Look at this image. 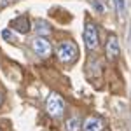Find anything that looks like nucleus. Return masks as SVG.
Instances as JSON below:
<instances>
[{
  "label": "nucleus",
  "instance_id": "f257e3e1",
  "mask_svg": "<svg viewBox=\"0 0 131 131\" xmlns=\"http://www.w3.org/2000/svg\"><path fill=\"white\" fill-rule=\"evenodd\" d=\"M56 54H58V60H60L61 63H72V61L77 58L79 49H77V46H75L73 42L65 40V42H61L60 46H58Z\"/></svg>",
  "mask_w": 131,
  "mask_h": 131
},
{
  "label": "nucleus",
  "instance_id": "f03ea898",
  "mask_svg": "<svg viewBox=\"0 0 131 131\" xmlns=\"http://www.w3.org/2000/svg\"><path fill=\"white\" fill-rule=\"evenodd\" d=\"M46 108H47V114H49L51 117L60 119L61 115H63V112H65V101L61 100L58 94H54V93H52L49 98H47Z\"/></svg>",
  "mask_w": 131,
  "mask_h": 131
},
{
  "label": "nucleus",
  "instance_id": "7ed1b4c3",
  "mask_svg": "<svg viewBox=\"0 0 131 131\" xmlns=\"http://www.w3.org/2000/svg\"><path fill=\"white\" fill-rule=\"evenodd\" d=\"M84 42L88 51H94L98 47V28L94 23H86V30H84Z\"/></svg>",
  "mask_w": 131,
  "mask_h": 131
},
{
  "label": "nucleus",
  "instance_id": "20e7f679",
  "mask_svg": "<svg viewBox=\"0 0 131 131\" xmlns=\"http://www.w3.org/2000/svg\"><path fill=\"white\" fill-rule=\"evenodd\" d=\"M31 49L35 51L39 56L42 58H46V56H49L52 47H51V44L47 39H44V37H35L33 40H31Z\"/></svg>",
  "mask_w": 131,
  "mask_h": 131
},
{
  "label": "nucleus",
  "instance_id": "39448f33",
  "mask_svg": "<svg viewBox=\"0 0 131 131\" xmlns=\"http://www.w3.org/2000/svg\"><path fill=\"white\" fill-rule=\"evenodd\" d=\"M119 52H121L119 51V40H117L115 35H110L107 39V44H105V54H107L108 60H115L119 56Z\"/></svg>",
  "mask_w": 131,
  "mask_h": 131
},
{
  "label": "nucleus",
  "instance_id": "423d86ee",
  "mask_svg": "<svg viewBox=\"0 0 131 131\" xmlns=\"http://www.w3.org/2000/svg\"><path fill=\"white\" fill-rule=\"evenodd\" d=\"M10 26H12L14 30H18L19 33H28V31H30V28H31V25H30V21H28V18H26V16H21V18L12 19Z\"/></svg>",
  "mask_w": 131,
  "mask_h": 131
},
{
  "label": "nucleus",
  "instance_id": "0eeeda50",
  "mask_svg": "<svg viewBox=\"0 0 131 131\" xmlns=\"http://www.w3.org/2000/svg\"><path fill=\"white\" fill-rule=\"evenodd\" d=\"M105 122L100 117H89L84 122V131H103Z\"/></svg>",
  "mask_w": 131,
  "mask_h": 131
},
{
  "label": "nucleus",
  "instance_id": "6e6552de",
  "mask_svg": "<svg viewBox=\"0 0 131 131\" xmlns=\"http://www.w3.org/2000/svg\"><path fill=\"white\" fill-rule=\"evenodd\" d=\"M65 129L67 131H79L81 129V119L79 117H70V119H67L65 121Z\"/></svg>",
  "mask_w": 131,
  "mask_h": 131
},
{
  "label": "nucleus",
  "instance_id": "1a4fd4ad",
  "mask_svg": "<svg viewBox=\"0 0 131 131\" xmlns=\"http://www.w3.org/2000/svg\"><path fill=\"white\" fill-rule=\"evenodd\" d=\"M35 31L39 35H47V33H51V26L46 21H37L35 23Z\"/></svg>",
  "mask_w": 131,
  "mask_h": 131
},
{
  "label": "nucleus",
  "instance_id": "9d476101",
  "mask_svg": "<svg viewBox=\"0 0 131 131\" xmlns=\"http://www.w3.org/2000/svg\"><path fill=\"white\" fill-rule=\"evenodd\" d=\"M2 37H4L5 40H14V33H12L10 30H4L2 31Z\"/></svg>",
  "mask_w": 131,
  "mask_h": 131
},
{
  "label": "nucleus",
  "instance_id": "9b49d317",
  "mask_svg": "<svg viewBox=\"0 0 131 131\" xmlns=\"http://www.w3.org/2000/svg\"><path fill=\"white\" fill-rule=\"evenodd\" d=\"M117 2V10H119V14H124V7H126V2L124 0H115Z\"/></svg>",
  "mask_w": 131,
  "mask_h": 131
},
{
  "label": "nucleus",
  "instance_id": "f8f14e48",
  "mask_svg": "<svg viewBox=\"0 0 131 131\" xmlns=\"http://www.w3.org/2000/svg\"><path fill=\"white\" fill-rule=\"evenodd\" d=\"M12 2H16V0H0V7H5V5H9Z\"/></svg>",
  "mask_w": 131,
  "mask_h": 131
},
{
  "label": "nucleus",
  "instance_id": "ddd939ff",
  "mask_svg": "<svg viewBox=\"0 0 131 131\" xmlns=\"http://www.w3.org/2000/svg\"><path fill=\"white\" fill-rule=\"evenodd\" d=\"M94 7H96V10H98V12H103V10H105V9H103V5H101L100 2H94Z\"/></svg>",
  "mask_w": 131,
  "mask_h": 131
},
{
  "label": "nucleus",
  "instance_id": "4468645a",
  "mask_svg": "<svg viewBox=\"0 0 131 131\" xmlns=\"http://www.w3.org/2000/svg\"><path fill=\"white\" fill-rule=\"evenodd\" d=\"M2 101H4V98H2V93H0V105H2Z\"/></svg>",
  "mask_w": 131,
  "mask_h": 131
}]
</instances>
